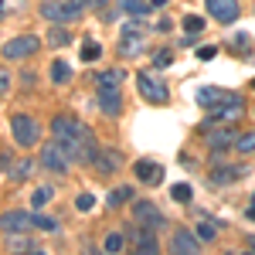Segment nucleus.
Returning <instances> with one entry per match:
<instances>
[{
	"instance_id": "obj_21",
	"label": "nucleus",
	"mask_w": 255,
	"mask_h": 255,
	"mask_svg": "<svg viewBox=\"0 0 255 255\" xmlns=\"http://www.w3.org/2000/svg\"><path fill=\"white\" fill-rule=\"evenodd\" d=\"M208 143H211L215 150H225V146L232 143V133H228V129H221V133H211V136H208Z\"/></svg>"
},
{
	"instance_id": "obj_31",
	"label": "nucleus",
	"mask_w": 255,
	"mask_h": 255,
	"mask_svg": "<svg viewBox=\"0 0 255 255\" xmlns=\"http://www.w3.org/2000/svg\"><path fill=\"white\" fill-rule=\"evenodd\" d=\"M197 235L204 238V242H211V238L218 235V228H215V225H211V221H204V225H197Z\"/></svg>"
},
{
	"instance_id": "obj_19",
	"label": "nucleus",
	"mask_w": 255,
	"mask_h": 255,
	"mask_svg": "<svg viewBox=\"0 0 255 255\" xmlns=\"http://www.w3.org/2000/svg\"><path fill=\"white\" fill-rule=\"evenodd\" d=\"M31 174H34V163H31V160H17V163H14V170H10L14 180H27Z\"/></svg>"
},
{
	"instance_id": "obj_36",
	"label": "nucleus",
	"mask_w": 255,
	"mask_h": 255,
	"mask_svg": "<svg viewBox=\"0 0 255 255\" xmlns=\"http://www.w3.org/2000/svg\"><path fill=\"white\" fill-rule=\"evenodd\" d=\"M249 249H252V252H255V235H249Z\"/></svg>"
},
{
	"instance_id": "obj_6",
	"label": "nucleus",
	"mask_w": 255,
	"mask_h": 255,
	"mask_svg": "<svg viewBox=\"0 0 255 255\" xmlns=\"http://www.w3.org/2000/svg\"><path fill=\"white\" fill-rule=\"evenodd\" d=\"M136 85H139V92H143V99H150L153 106L167 102V89H163V85H160L150 72H139V75H136Z\"/></svg>"
},
{
	"instance_id": "obj_9",
	"label": "nucleus",
	"mask_w": 255,
	"mask_h": 255,
	"mask_svg": "<svg viewBox=\"0 0 255 255\" xmlns=\"http://www.w3.org/2000/svg\"><path fill=\"white\" fill-rule=\"evenodd\" d=\"M208 14L221 24H232L238 20V0H208Z\"/></svg>"
},
{
	"instance_id": "obj_26",
	"label": "nucleus",
	"mask_w": 255,
	"mask_h": 255,
	"mask_svg": "<svg viewBox=\"0 0 255 255\" xmlns=\"http://www.w3.org/2000/svg\"><path fill=\"white\" fill-rule=\"evenodd\" d=\"M34 228H41V232H55V228H58V221H55V218H48V215H34Z\"/></svg>"
},
{
	"instance_id": "obj_40",
	"label": "nucleus",
	"mask_w": 255,
	"mask_h": 255,
	"mask_svg": "<svg viewBox=\"0 0 255 255\" xmlns=\"http://www.w3.org/2000/svg\"><path fill=\"white\" fill-rule=\"evenodd\" d=\"M0 3H3V0H0Z\"/></svg>"
},
{
	"instance_id": "obj_3",
	"label": "nucleus",
	"mask_w": 255,
	"mask_h": 255,
	"mask_svg": "<svg viewBox=\"0 0 255 255\" xmlns=\"http://www.w3.org/2000/svg\"><path fill=\"white\" fill-rule=\"evenodd\" d=\"M41 48V41L34 38V34H20V38H10L7 44H3V58L17 61V58H31L34 51Z\"/></svg>"
},
{
	"instance_id": "obj_38",
	"label": "nucleus",
	"mask_w": 255,
	"mask_h": 255,
	"mask_svg": "<svg viewBox=\"0 0 255 255\" xmlns=\"http://www.w3.org/2000/svg\"><path fill=\"white\" fill-rule=\"evenodd\" d=\"M79 3H102V0H79Z\"/></svg>"
},
{
	"instance_id": "obj_28",
	"label": "nucleus",
	"mask_w": 255,
	"mask_h": 255,
	"mask_svg": "<svg viewBox=\"0 0 255 255\" xmlns=\"http://www.w3.org/2000/svg\"><path fill=\"white\" fill-rule=\"evenodd\" d=\"M92 204H96V197L89 194V191H82V194L75 197V208H79V211H92Z\"/></svg>"
},
{
	"instance_id": "obj_25",
	"label": "nucleus",
	"mask_w": 255,
	"mask_h": 255,
	"mask_svg": "<svg viewBox=\"0 0 255 255\" xmlns=\"http://www.w3.org/2000/svg\"><path fill=\"white\" fill-rule=\"evenodd\" d=\"M99 55H102V48H99L96 41H85V44H82V58L85 61H96Z\"/></svg>"
},
{
	"instance_id": "obj_35",
	"label": "nucleus",
	"mask_w": 255,
	"mask_h": 255,
	"mask_svg": "<svg viewBox=\"0 0 255 255\" xmlns=\"http://www.w3.org/2000/svg\"><path fill=\"white\" fill-rule=\"evenodd\" d=\"M197 58H204V61H208V58H215V48H211V44H204V48L197 51Z\"/></svg>"
},
{
	"instance_id": "obj_8",
	"label": "nucleus",
	"mask_w": 255,
	"mask_h": 255,
	"mask_svg": "<svg viewBox=\"0 0 255 255\" xmlns=\"http://www.w3.org/2000/svg\"><path fill=\"white\" fill-rule=\"evenodd\" d=\"M242 109H245V102H242V96H232L228 102H221V106H215V113H211V119H208V123H235V119L242 116Z\"/></svg>"
},
{
	"instance_id": "obj_27",
	"label": "nucleus",
	"mask_w": 255,
	"mask_h": 255,
	"mask_svg": "<svg viewBox=\"0 0 255 255\" xmlns=\"http://www.w3.org/2000/svg\"><path fill=\"white\" fill-rule=\"evenodd\" d=\"M170 194H174V201L187 204V201H191V187H187V184H174V187H170Z\"/></svg>"
},
{
	"instance_id": "obj_29",
	"label": "nucleus",
	"mask_w": 255,
	"mask_h": 255,
	"mask_svg": "<svg viewBox=\"0 0 255 255\" xmlns=\"http://www.w3.org/2000/svg\"><path fill=\"white\" fill-rule=\"evenodd\" d=\"M184 27H187L191 34H197V31H204V17H194V14H187V17H184Z\"/></svg>"
},
{
	"instance_id": "obj_5",
	"label": "nucleus",
	"mask_w": 255,
	"mask_h": 255,
	"mask_svg": "<svg viewBox=\"0 0 255 255\" xmlns=\"http://www.w3.org/2000/svg\"><path fill=\"white\" fill-rule=\"evenodd\" d=\"M133 218H136L143 228H153V232L167 225L163 215H160V208H157V204H150V201H136V204H133Z\"/></svg>"
},
{
	"instance_id": "obj_18",
	"label": "nucleus",
	"mask_w": 255,
	"mask_h": 255,
	"mask_svg": "<svg viewBox=\"0 0 255 255\" xmlns=\"http://www.w3.org/2000/svg\"><path fill=\"white\" fill-rule=\"evenodd\" d=\"M68 79H72V68H68L65 61H55V65H51V82H55V85H65Z\"/></svg>"
},
{
	"instance_id": "obj_24",
	"label": "nucleus",
	"mask_w": 255,
	"mask_h": 255,
	"mask_svg": "<svg viewBox=\"0 0 255 255\" xmlns=\"http://www.w3.org/2000/svg\"><path fill=\"white\" fill-rule=\"evenodd\" d=\"M242 174H245L242 167H225V174H215L211 180H215V184H228V180H235V177H242Z\"/></svg>"
},
{
	"instance_id": "obj_4",
	"label": "nucleus",
	"mask_w": 255,
	"mask_h": 255,
	"mask_svg": "<svg viewBox=\"0 0 255 255\" xmlns=\"http://www.w3.org/2000/svg\"><path fill=\"white\" fill-rule=\"evenodd\" d=\"M41 14L48 20H75V17H82V7H79V0L75 3H68V0H44Z\"/></svg>"
},
{
	"instance_id": "obj_37",
	"label": "nucleus",
	"mask_w": 255,
	"mask_h": 255,
	"mask_svg": "<svg viewBox=\"0 0 255 255\" xmlns=\"http://www.w3.org/2000/svg\"><path fill=\"white\" fill-rule=\"evenodd\" d=\"M150 3H153V7H160V3H167V0H150Z\"/></svg>"
},
{
	"instance_id": "obj_32",
	"label": "nucleus",
	"mask_w": 255,
	"mask_h": 255,
	"mask_svg": "<svg viewBox=\"0 0 255 255\" xmlns=\"http://www.w3.org/2000/svg\"><path fill=\"white\" fill-rule=\"evenodd\" d=\"M170 61H174V55H170V51H157L153 65H157V68H170Z\"/></svg>"
},
{
	"instance_id": "obj_20",
	"label": "nucleus",
	"mask_w": 255,
	"mask_h": 255,
	"mask_svg": "<svg viewBox=\"0 0 255 255\" xmlns=\"http://www.w3.org/2000/svg\"><path fill=\"white\" fill-rule=\"evenodd\" d=\"M51 197H55V194H51V187H38V191L31 194V208H44Z\"/></svg>"
},
{
	"instance_id": "obj_1",
	"label": "nucleus",
	"mask_w": 255,
	"mask_h": 255,
	"mask_svg": "<svg viewBox=\"0 0 255 255\" xmlns=\"http://www.w3.org/2000/svg\"><path fill=\"white\" fill-rule=\"evenodd\" d=\"M41 163H44V170H55V174H65L72 167V157H68V150L58 143V136H55V143H44L41 146Z\"/></svg>"
},
{
	"instance_id": "obj_34",
	"label": "nucleus",
	"mask_w": 255,
	"mask_h": 255,
	"mask_svg": "<svg viewBox=\"0 0 255 255\" xmlns=\"http://www.w3.org/2000/svg\"><path fill=\"white\" fill-rule=\"evenodd\" d=\"M7 89H10V75H7V68L0 65V96H3Z\"/></svg>"
},
{
	"instance_id": "obj_30",
	"label": "nucleus",
	"mask_w": 255,
	"mask_h": 255,
	"mask_svg": "<svg viewBox=\"0 0 255 255\" xmlns=\"http://www.w3.org/2000/svg\"><path fill=\"white\" fill-rule=\"evenodd\" d=\"M119 79H123V72L113 68V72H102V75H99V85H119Z\"/></svg>"
},
{
	"instance_id": "obj_10",
	"label": "nucleus",
	"mask_w": 255,
	"mask_h": 255,
	"mask_svg": "<svg viewBox=\"0 0 255 255\" xmlns=\"http://www.w3.org/2000/svg\"><path fill=\"white\" fill-rule=\"evenodd\" d=\"M232 96H235V92H225V89H218V85H201V89L194 92V99L201 102V106H208V109H211V106H221V102H228Z\"/></svg>"
},
{
	"instance_id": "obj_17",
	"label": "nucleus",
	"mask_w": 255,
	"mask_h": 255,
	"mask_svg": "<svg viewBox=\"0 0 255 255\" xmlns=\"http://www.w3.org/2000/svg\"><path fill=\"white\" fill-rule=\"evenodd\" d=\"M129 197H133V187H116V191H109L106 201H109V208H123Z\"/></svg>"
},
{
	"instance_id": "obj_16",
	"label": "nucleus",
	"mask_w": 255,
	"mask_h": 255,
	"mask_svg": "<svg viewBox=\"0 0 255 255\" xmlns=\"http://www.w3.org/2000/svg\"><path fill=\"white\" fill-rule=\"evenodd\" d=\"M123 10H126V14H133V17H143V14H150V10H153V3H146V0H123Z\"/></svg>"
},
{
	"instance_id": "obj_39",
	"label": "nucleus",
	"mask_w": 255,
	"mask_h": 255,
	"mask_svg": "<svg viewBox=\"0 0 255 255\" xmlns=\"http://www.w3.org/2000/svg\"><path fill=\"white\" fill-rule=\"evenodd\" d=\"M252 204H255V197H252Z\"/></svg>"
},
{
	"instance_id": "obj_23",
	"label": "nucleus",
	"mask_w": 255,
	"mask_h": 255,
	"mask_svg": "<svg viewBox=\"0 0 255 255\" xmlns=\"http://www.w3.org/2000/svg\"><path fill=\"white\" fill-rule=\"evenodd\" d=\"M235 146L242 150V153H255V129H252V133H242Z\"/></svg>"
},
{
	"instance_id": "obj_2",
	"label": "nucleus",
	"mask_w": 255,
	"mask_h": 255,
	"mask_svg": "<svg viewBox=\"0 0 255 255\" xmlns=\"http://www.w3.org/2000/svg\"><path fill=\"white\" fill-rule=\"evenodd\" d=\"M10 126H14V139H17L20 146H31V143L41 139V126L27 116V113H14V116H10Z\"/></svg>"
},
{
	"instance_id": "obj_7",
	"label": "nucleus",
	"mask_w": 255,
	"mask_h": 255,
	"mask_svg": "<svg viewBox=\"0 0 255 255\" xmlns=\"http://www.w3.org/2000/svg\"><path fill=\"white\" fill-rule=\"evenodd\" d=\"M31 225H34V215H27V211H3V215H0V228H3L7 235L27 232Z\"/></svg>"
},
{
	"instance_id": "obj_13",
	"label": "nucleus",
	"mask_w": 255,
	"mask_h": 255,
	"mask_svg": "<svg viewBox=\"0 0 255 255\" xmlns=\"http://www.w3.org/2000/svg\"><path fill=\"white\" fill-rule=\"evenodd\" d=\"M136 177L143 180V184L153 187V184L163 180V170H160V163H153V160H139V163H136Z\"/></svg>"
},
{
	"instance_id": "obj_12",
	"label": "nucleus",
	"mask_w": 255,
	"mask_h": 255,
	"mask_svg": "<svg viewBox=\"0 0 255 255\" xmlns=\"http://www.w3.org/2000/svg\"><path fill=\"white\" fill-rule=\"evenodd\" d=\"M99 106H102V113H106V116H119L123 99H119L116 85H102V89H99Z\"/></svg>"
},
{
	"instance_id": "obj_33",
	"label": "nucleus",
	"mask_w": 255,
	"mask_h": 255,
	"mask_svg": "<svg viewBox=\"0 0 255 255\" xmlns=\"http://www.w3.org/2000/svg\"><path fill=\"white\" fill-rule=\"evenodd\" d=\"M123 249V235H109L106 238V252H119Z\"/></svg>"
},
{
	"instance_id": "obj_14",
	"label": "nucleus",
	"mask_w": 255,
	"mask_h": 255,
	"mask_svg": "<svg viewBox=\"0 0 255 255\" xmlns=\"http://www.w3.org/2000/svg\"><path fill=\"white\" fill-rule=\"evenodd\" d=\"M119 163H123V160H119V153H109V150H106V153H96V160H92V167H96L99 174H109V170H116Z\"/></svg>"
},
{
	"instance_id": "obj_22",
	"label": "nucleus",
	"mask_w": 255,
	"mask_h": 255,
	"mask_svg": "<svg viewBox=\"0 0 255 255\" xmlns=\"http://www.w3.org/2000/svg\"><path fill=\"white\" fill-rule=\"evenodd\" d=\"M48 41H51V44H55V48H65V44H68V41H72V34H68V31H65V27H55V31H51V34H48Z\"/></svg>"
},
{
	"instance_id": "obj_15",
	"label": "nucleus",
	"mask_w": 255,
	"mask_h": 255,
	"mask_svg": "<svg viewBox=\"0 0 255 255\" xmlns=\"http://www.w3.org/2000/svg\"><path fill=\"white\" fill-rule=\"evenodd\" d=\"M136 249L146 255L157 252V235H153V228H143V232H136Z\"/></svg>"
},
{
	"instance_id": "obj_11",
	"label": "nucleus",
	"mask_w": 255,
	"mask_h": 255,
	"mask_svg": "<svg viewBox=\"0 0 255 255\" xmlns=\"http://www.w3.org/2000/svg\"><path fill=\"white\" fill-rule=\"evenodd\" d=\"M197 238L201 235L187 232V228H177L174 238H170V249H174L177 255H191V252H197Z\"/></svg>"
}]
</instances>
